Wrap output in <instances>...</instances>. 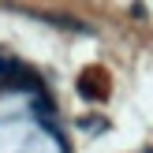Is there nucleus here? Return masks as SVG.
I'll use <instances>...</instances> for the list:
<instances>
[{"label":"nucleus","mask_w":153,"mask_h":153,"mask_svg":"<svg viewBox=\"0 0 153 153\" xmlns=\"http://www.w3.org/2000/svg\"><path fill=\"white\" fill-rule=\"evenodd\" d=\"M94 82H97V75H94V71H90V75H82V79H79V94H82V97H90V101H97V97H105V90H101V86H94Z\"/></svg>","instance_id":"nucleus-1"}]
</instances>
